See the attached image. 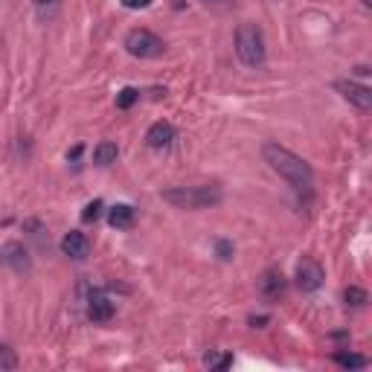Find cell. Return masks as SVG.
Listing matches in <instances>:
<instances>
[{
	"instance_id": "3",
	"label": "cell",
	"mask_w": 372,
	"mask_h": 372,
	"mask_svg": "<svg viewBox=\"0 0 372 372\" xmlns=\"http://www.w3.org/2000/svg\"><path fill=\"white\" fill-rule=\"evenodd\" d=\"M236 53L248 67H262L265 64V35L256 24H241L236 29Z\"/></svg>"
},
{
	"instance_id": "4",
	"label": "cell",
	"mask_w": 372,
	"mask_h": 372,
	"mask_svg": "<svg viewBox=\"0 0 372 372\" xmlns=\"http://www.w3.org/2000/svg\"><path fill=\"white\" fill-rule=\"evenodd\" d=\"M125 50L134 58H157V56H163L166 44L160 35H154L152 29H131L125 35Z\"/></svg>"
},
{
	"instance_id": "21",
	"label": "cell",
	"mask_w": 372,
	"mask_h": 372,
	"mask_svg": "<svg viewBox=\"0 0 372 372\" xmlns=\"http://www.w3.org/2000/svg\"><path fill=\"white\" fill-rule=\"evenodd\" d=\"M15 355H12V349L9 346H0V366H6V369H15Z\"/></svg>"
},
{
	"instance_id": "6",
	"label": "cell",
	"mask_w": 372,
	"mask_h": 372,
	"mask_svg": "<svg viewBox=\"0 0 372 372\" xmlns=\"http://www.w3.org/2000/svg\"><path fill=\"white\" fill-rule=\"evenodd\" d=\"M323 268L314 262V259H302V262L297 265V285L300 291H305V294H312V291H317L323 285Z\"/></svg>"
},
{
	"instance_id": "8",
	"label": "cell",
	"mask_w": 372,
	"mask_h": 372,
	"mask_svg": "<svg viewBox=\"0 0 372 372\" xmlns=\"http://www.w3.org/2000/svg\"><path fill=\"white\" fill-rule=\"evenodd\" d=\"M61 253L76 259V262H82V259H88V253H90V238L85 233H79V230H70L61 238Z\"/></svg>"
},
{
	"instance_id": "14",
	"label": "cell",
	"mask_w": 372,
	"mask_h": 372,
	"mask_svg": "<svg viewBox=\"0 0 372 372\" xmlns=\"http://www.w3.org/2000/svg\"><path fill=\"white\" fill-rule=\"evenodd\" d=\"M334 361L341 364L343 369H364L369 364L364 355H352V352H334Z\"/></svg>"
},
{
	"instance_id": "15",
	"label": "cell",
	"mask_w": 372,
	"mask_h": 372,
	"mask_svg": "<svg viewBox=\"0 0 372 372\" xmlns=\"http://www.w3.org/2000/svg\"><path fill=\"white\" fill-rule=\"evenodd\" d=\"M32 6H35L38 18H53L61 6V0H32Z\"/></svg>"
},
{
	"instance_id": "10",
	"label": "cell",
	"mask_w": 372,
	"mask_h": 372,
	"mask_svg": "<svg viewBox=\"0 0 372 372\" xmlns=\"http://www.w3.org/2000/svg\"><path fill=\"white\" fill-rule=\"evenodd\" d=\"M88 317L93 323H108L114 317V302L105 297V291H93L90 300H88Z\"/></svg>"
},
{
	"instance_id": "24",
	"label": "cell",
	"mask_w": 372,
	"mask_h": 372,
	"mask_svg": "<svg viewBox=\"0 0 372 372\" xmlns=\"http://www.w3.org/2000/svg\"><path fill=\"white\" fill-rule=\"evenodd\" d=\"M268 320H270V317H265V314H262V317H250V326H253V329H262Z\"/></svg>"
},
{
	"instance_id": "16",
	"label": "cell",
	"mask_w": 372,
	"mask_h": 372,
	"mask_svg": "<svg viewBox=\"0 0 372 372\" xmlns=\"http://www.w3.org/2000/svg\"><path fill=\"white\" fill-rule=\"evenodd\" d=\"M137 99H140V90H137V88H122V90H120V96H117V108L128 111V108H131Z\"/></svg>"
},
{
	"instance_id": "13",
	"label": "cell",
	"mask_w": 372,
	"mask_h": 372,
	"mask_svg": "<svg viewBox=\"0 0 372 372\" xmlns=\"http://www.w3.org/2000/svg\"><path fill=\"white\" fill-rule=\"evenodd\" d=\"M117 157H120V149H117V143H99L93 149V163L96 166H111V163H117Z\"/></svg>"
},
{
	"instance_id": "11",
	"label": "cell",
	"mask_w": 372,
	"mask_h": 372,
	"mask_svg": "<svg viewBox=\"0 0 372 372\" xmlns=\"http://www.w3.org/2000/svg\"><path fill=\"white\" fill-rule=\"evenodd\" d=\"M175 140V128H172V122H154L152 128H149V134H145V143L152 145V149H166V145Z\"/></svg>"
},
{
	"instance_id": "9",
	"label": "cell",
	"mask_w": 372,
	"mask_h": 372,
	"mask_svg": "<svg viewBox=\"0 0 372 372\" xmlns=\"http://www.w3.org/2000/svg\"><path fill=\"white\" fill-rule=\"evenodd\" d=\"M256 288H259V294H262L265 300H280L282 294H285V277L280 270H265L262 277H259V282H256Z\"/></svg>"
},
{
	"instance_id": "23",
	"label": "cell",
	"mask_w": 372,
	"mask_h": 372,
	"mask_svg": "<svg viewBox=\"0 0 372 372\" xmlns=\"http://www.w3.org/2000/svg\"><path fill=\"white\" fill-rule=\"evenodd\" d=\"M201 3H207V6H233L236 0H201Z\"/></svg>"
},
{
	"instance_id": "12",
	"label": "cell",
	"mask_w": 372,
	"mask_h": 372,
	"mask_svg": "<svg viewBox=\"0 0 372 372\" xmlns=\"http://www.w3.org/2000/svg\"><path fill=\"white\" fill-rule=\"evenodd\" d=\"M108 221H111V227H117V230L134 227V207H128V204L111 207V209H108Z\"/></svg>"
},
{
	"instance_id": "17",
	"label": "cell",
	"mask_w": 372,
	"mask_h": 372,
	"mask_svg": "<svg viewBox=\"0 0 372 372\" xmlns=\"http://www.w3.org/2000/svg\"><path fill=\"white\" fill-rule=\"evenodd\" d=\"M343 300H346L349 305H366V302H369L366 291H364V288H355V285H349V288L343 291Z\"/></svg>"
},
{
	"instance_id": "2",
	"label": "cell",
	"mask_w": 372,
	"mask_h": 372,
	"mask_svg": "<svg viewBox=\"0 0 372 372\" xmlns=\"http://www.w3.org/2000/svg\"><path fill=\"white\" fill-rule=\"evenodd\" d=\"M224 192L216 184H207V186H172L163 189V201L177 207V209H207V207H216L221 204Z\"/></svg>"
},
{
	"instance_id": "19",
	"label": "cell",
	"mask_w": 372,
	"mask_h": 372,
	"mask_svg": "<svg viewBox=\"0 0 372 372\" xmlns=\"http://www.w3.org/2000/svg\"><path fill=\"white\" fill-rule=\"evenodd\" d=\"M99 213H102V201H90V204L85 207V213H82V221L90 224V221L99 218Z\"/></svg>"
},
{
	"instance_id": "26",
	"label": "cell",
	"mask_w": 372,
	"mask_h": 372,
	"mask_svg": "<svg viewBox=\"0 0 372 372\" xmlns=\"http://www.w3.org/2000/svg\"><path fill=\"white\" fill-rule=\"evenodd\" d=\"M361 3H364V6H372V0H361Z\"/></svg>"
},
{
	"instance_id": "22",
	"label": "cell",
	"mask_w": 372,
	"mask_h": 372,
	"mask_svg": "<svg viewBox=\"0 0 372 372\" xmlns=\"http://www.w3.org/2000/svg\"><path fill=\"white\" fill-rule=\"evenodd\" d=\"M122 6L125 9H145V6H152V0H122Z\"/></svg>"
},
{
	"instance_id": "7",
	"label": "cell",
	"mask_w": 372,
	"mask_h": 372,
	"mask_svg": "<svg viewBox=\"0 0 372 372\" xmlns=\"http://www.w3.org/2000/svg\"><path fill=\"white\" fill-rule=\"evenodd\" d=\"M334 90L343 96V99H349L355 108L361 111H369L372 108V90L366 85H358V82H334Z\"/></svg>"
},
{
	"instance_id": "1",
	"label": "cell",
	"mask_w": 372,
	"mask_h": 372,
	"mask_svg": "<svg viewBox=\"0 0 372 372\" xmlns=\"http://www.w3.org/2000/svg\"><path fill=\"white\" fill-rule=\"evenodd\" d=\"M262 157H265V163L277 172L280 177H285V181L294 186L297 192H309L312 189L314 172H312V166L305 163L300 154H294V152L285 149V145H280V143H265L262 145Z\"/></svg>"
},
{
	"instance_id": "5",
	"label": "cell",
	"mask_w": 372,
	"mask_h": 372,
	"mask_svg": "<svg viewBox=\"0 0 372 372\" xmlns=\"http://www.w3.org/2000/svg\"><path fill=\"white\" fill-rule=\"evenodd\" d=\"M0 265L12 268L15 273H29L32 270L29 250L21 245V241H6V245L0 248Z\"/></svg>"
},
{
	"instance_id": "20",
	"label": "cell",
	"mask_w": 372,
	"mask_h": 372,
	"mask_svg": "<svg viewBox=\"0 0 372 372\" xmlns=\"http://www.w3.org/2000/svg\"><path fill=\"white\" fill-rule=\"evenodd\" d=\"M216 250H218V259H224V262H230V259H233V245H230V241L218 238L216 241Z\"/></svg>"
},
{
	"instance_id": "25",
	"label": "cell",
	"mask_w": 372,
	"mask_h": 372,
	"mask_svg": "<svg viewBox=\"0 0 372 372\" xmlns=\"http://www.w3.org/2000/svg\"><path fill=\"white\" fill-rule=\"evenodd\" d=\"M79 154H82V145H76L73 152H67V160H79Z\"/></svg>"
},
{
	"instance_id": "18",
	"label": "cell",
	"mask_w": 372,
	"mask_h": 372,
	"mask_svg": "<svg viewBox=\"0 0 372 372\" xmlns=\"http://www.w3.org/2000/svg\"><path fill=\"white\" fill-rule=\"evenodd\" d=\"M204 364H207L209 369H227V366L233 364V355H213V352H209L207 358H204Z\"/></svg>"
}]
</instances>
